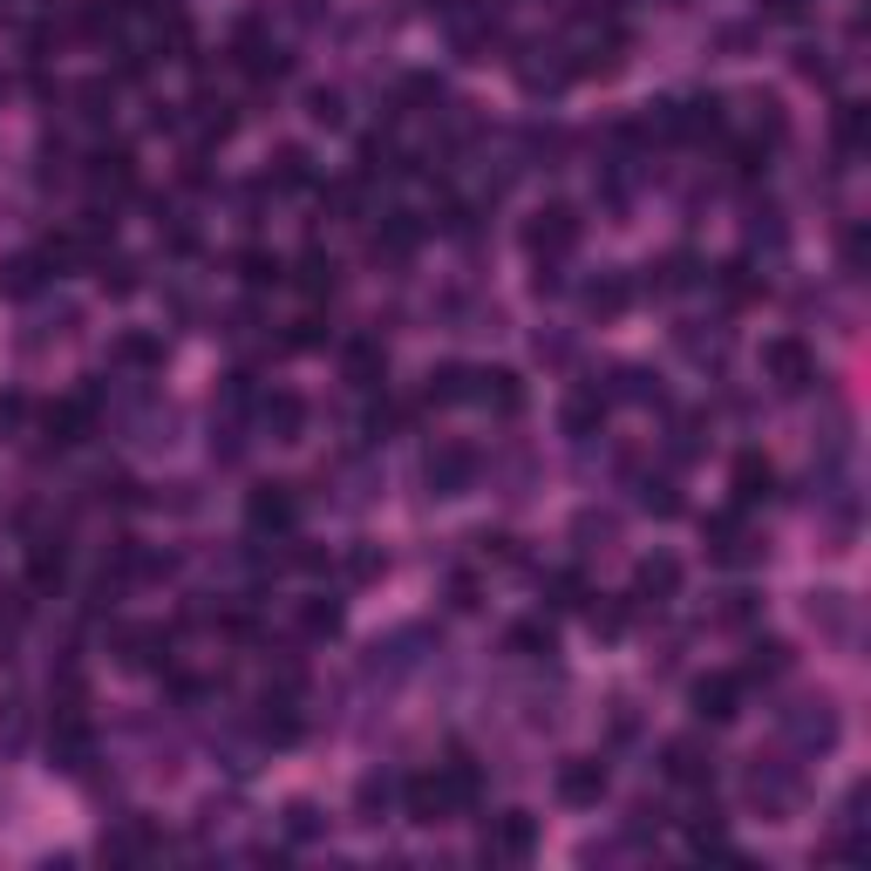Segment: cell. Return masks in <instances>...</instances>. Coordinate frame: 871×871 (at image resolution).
<instances>
[{"instance_id": "1", "label": "cell", "mask_w": 871, "mask_h": 871, "mask_svg": "<svg viewBox=\"0 0 871 871\" xmlns=\"http://www.w3.org/2000/svg\"><path fill=\"white\" fill-rule=\"evenodd\" d=\"M763 375H770L783 395H804V388L817 381V354H810L797 334H776V341H763Z\"/></svg>"}, {"instance_id": "2", "label": "cell", "mask_w": 871, "mask_h": 871, "mask_svg": "<svg viewBox=\"0 0 871 871\" xmlns=\"http://www.w3.org/2000/svg\"><path fill=\"white\" fill-rule=\"evenodd\" d=\"M525 246H531L538 266H559V259L579 246V218H572V205H545V212L525 225Z\"/></svg>"}, {"instance_id": "3", "label": "cell", "mask_w": 871, "mask_h": 871, "mask_svg": "<svg viewBox=\"0 0 871 871\" xmlns=\"http://www.w3.org/2000/svg\"><path fill=\"white\" fill-rule=\"evenodd\" d=\"M708 559L716 566H756L763 559V545L742 531V510H722V518L708 525Z\"/></svg>"}, {"instance_id": "4", "label": "cell", "mask_w": 871, "mask_h": 871, "mask_svg": "<svg viewBox=\"0 0 871 871\" xmlns=\"http://www.w3.org/2000/svg\"><path fill=\"white\" fill-rule=\"evenodd\" d=\"M742 695H749L742 675H701L695 681V716L701 722H735L742 716Z\"/></svg>"}, {"instance_id": "5", "label": "cell", "mask_w": 871, "mask_h": 871, "mask_svg": "<svg viewBox=\"0 0 871 871\" xmlns=\"http://www.w3.org/2000/svg\"><path fill=\"white\" fill-rule=\"evenodd\" d=\"M246 518H252V531H293V518H300V504H293V491L287 484H259L252 491V504H246Z\"/></svg>"}, {"instance_id": "6", "label": "cell", "mask_w": 871, "mask_h": 871, "mask_svg": "<svg viewBox=\"0 0 871 871\" xmlns=\"http://www.w3.org/2000/svg\"><path fill=\"white\" fill-rule=\"evenodd\" d=\"M559 797L579 804V810H592V804L606 797V763H600V756H572V763L559 770Z\"/></svg>"}, {"instance_id": "7", "label": "cell", "mask_w": 871, "mask_h": 871, "mask_svg": "<svg viewBox=\"0 0 871 871\" xmlns=\"http://www.w3.org/2000/svg\"><path fill=\"white\" fill-rule=\"evenodd\" d=\"M531 845H538V824H531L525 810H504V817L484 830V851H491V858H531Z\"/></svg>"}, {"instance_id": "8", "label": "cell", "mask_w": 871, "mask_h": 871, "mask_svg": "<svg viewBox=\"0 0 871 871\" xmlns=\"http://www.w3.org/2000/svg\"><path fill=\"white\" fill-rule=\"evenodd\" d=\"M470 477H477V456H470L463 443H443V450H429V484L443 491V497L470 491Z\"/></svg>"}, {"instance_id": "9", "label": "cell", "mask_w": 871, "mask_h": 871, "mask_svg": "<svg viewBox=\"0 0 871 871\" xmlns=\"http://www.w3.org/2000/svg\"><path fill=\"white\" fill-rule=\"evenodd\" d=\"M770 491H776V470H770V456L742 450V456H735V510H756Z\"/></svg>"}, {"instance_id": "10", "label": "cell", "mask_w": 871, "mask_h": 871, "mask_svg": "<svg viewBox=\"0 0 871 871\" xmlns=\"http://www.w3.org/2000/svg\"><path fill=\"white\" fill-rule=\"evenodd\" d=\"M470 381H477L470 395H477V402H491L497 416H518V409H525V388H518V375H510V368H477Z\"/></svg>"}, {"instance_id": "11", "label": "cell", "mask_w": 871, "mask_h": 871, "mask_svg": "<svg viewBox=\"0 0 871 871\" xmlns=\"http://www.w3.org/2000/svg\"><path fill=\"white\" fill-rule=\"evenodd\" d=\"M660 776H667V783H681V789H701V783H708L701 742H667V749H660Z\"/></svg>"}, {"instance_id": "12", "label": "cell", "mask_w": 871, "mask_h": 871, "mask_svg": "<svg viewBox=\"0 0 871 871\" xmlns=\"http://www.w3.org/2000/svg\"><path fill=\"white\" fill-rule=\"evenodd\" d=\"M89 422H96V402H89V395H68V402L49 409V436H55V443H83Z\"/></svg>"}, {"instance_id": "13", "label": "cell", "mask_w": 871, "mask_h": 871, "mask_svg": "<svg viewBox=\"0 0 871 871\" xmlns=\"http://www.w3.org/2000/svg\"><path fill=\"white\" fill-rule=\"evenodd\" d=\"M749 797H756L763 810H789V804H797V776H789V770H756V776H749Z\"/></svg>"}, {"instance_id": "14", "label": "cell", "mask_w": 871, "mask_h": 871, "mask_svg": "<svg viewBox=\"0 0 871 871\" xmlns=\"http://www.w3.org/2000/svg\"><path fill=\"white\" fill-rule=\"evenodd\" d=\"M347 375H354V388H381V375H388L381 341H354L347 347Z\"/></svg>"}, {"instance_id": "15", "label": "cell", "mask_w": 871, "mask_h": 871, "mask_svg": "<svg viewBox=\"0 0 871 871\" xmlns=\"http://www.w3.org/2000/svg\"><path fill=\"white\" fill-rule=\"evenodd\" d=\"M109 362L116 368H157V362H164V341H157V334H123L109 347Z\"/></svg>"}, {"instance_id": "16", "label": "cell", "mask_w": 871, "mask_h": 871, "mask_svg": "<svg viewBox=\"0 0 871 871\" xmlns=\"http://www.w3.org/2000/svg\"><path fill=\"white\" fill-rule=\"evenodd\" d=\"M626 300H633V287L620 280V272H606V280H592V287H585V313H600V321L626 313Z\"/></svg>"}, {"instance_id": "17", "label": "cell", "mask_w": 871, "mask_h": 871, "mask_svg": "<svg viewBox=\"0 0 871 871\" xmlns=\"http://www.w3.org/2000/svg\"><path fill=\"white\" fill-rule=\"evenodd\" d=\"M259 416H266V429H272V436H300V422H307V402H300V395H266V402H259Z\"/></svg>"}, {"instance_id": "18", "label": "cell", "mask_w": 871, "mask_h": 871, "mask_svg": "<svg viewBox=\"0 0 871 871\" xmlns=\"http://www.w3.org/2000/svg\"><path fill=\"white\" fill-rule=\"evenodd\" d=\"M504 647L518 654V660H545V654H551V626H545V620H518V626L504 633Z\"/></svg>"}, {"instance_id": "19", "label": "cell", "mask_w": 871, "mask_h": 871, "mask_svg": "<svg viewBox=\"0 0 871 871\" xmlns=\"http://www.w3.org/2000/svg\"><path fill=\"white\" fill-rule=\"evenodd\" d=\"M716 287H722V300H729V307H749V300L763 293V280L749 272V259H729V266L716 272Z\"/></svg>"}, {"instance_id": "20", "label": "cell", "mask_w": 871, "mask_h": 871, "mask_svg": "<svg viewBox=\"0 0 871 871\" xmlns=\"http://www.w3.org/2000/svg\"><path fill=\"white\" fill-rule=\"evenodd\" d=\"M395 797H402V783H395V776H362V789H354V804H362L368 824H381V810H388Z\"/></svg>"}, {"instance_id": "21", "label": "cell", "mask_w": 871, "mask_h": 871, "mask_svg": "<svg viewBox=\"0 0 871 871\" xmlns=\"http://www.w3.org/2000/svg\"><path fill=\"white\" fill-rule=\"evenodd\" d=\"M783 667H789V647H783V641H756V647H749V667H742V681H776Z\"/></svg>"}, {"instance_id": "22", "label": "cell", "mask_w": 871, "mask_h": 871, "mask_svg": "<svg viewBox=\"0 0 871 871\" xmlns=\"http://www.w3.org/2000/svg\"><path fill=\"white\" fill-rule=\"evenodd\" d=\"M600 422H606V395L579 388L572 402H566V429H572V436H585V429H600Z\"/></svg>"}, {"instance_id": "23", "label": "cell", "mask_w": 871, "mask_h": 871, "mask_svg": "<svg viewBox=\"0 0 871 871\" xmlns=\"http://www.w3.org/2000/svg\"><path fill=\"white\" fill-rule=\"evenodd\" d=\"M633 585H641V592H654V600H667V592L681 585V566L660 551V559H647V566H641V579H633Z\"/></svg>"}, {"instance_id": "24", "label": "cell", "mask_w": 871, "mask_h": 871, "mask_svg": "<svg viewBox=\"0 0 871 871\" xmlns=\"http://www.w3.org/2000/svg\"><path fill=\"white\" fill-rule=\"evenodd\" d=\"M239 272H246L252 287H280V280H287V266L272 259V252H246V259H239Z\"/></svg>"}, {"instance_id": "25", "label": "cell", "mask_w": 871, "mask_h": 871, "mask_svg": "<svg viewBox=\"0 0 871 871\" xmlns=\"http://www.w3.org/2000/svg\"><path fill=\"white\" fill-rule=\"evenodd\" d=\"M313 171H307V150H280V164H272V184L280 191H300Z\"/></svg>"}, {"instance_id": "26", "label": "cell", "mask_w": 871, "mask_h": 871, "mask_svg": "<svg viewBox=\"0 0 871 871\" xmlns=\"http://www.w3.org/2000/svg\"><path fill=\"white\" fill-rule=\"evenodd\" d=\"M0 272H8V280H0L8 293H34V287H42V259H8Z\"/></svg>"}, {"instance_id": "27", "label": "cell", "mask_w": 871, "mask_h": 871, "mask_svg": "<svg viewBox=\"0 0 871 871\" xmlns=\"http://www.w3.org/2000/svg\"><path fill=\"white\" fill-rule=\"evenodd\" d=\"M300 287H307V293H334V259L307 252V259H300Z\"/></svg>"}, {"instance_id": "28", "label": "cell", "mask_w": 871, "mask_h": 871, "mask_svg": "<svg viewBox=\"0 0 871 871\" xmlns=\"http://www.w3.org/2000/svg\"><path fill=\"white\" fill-rule=\"evenodd\" d=\"M695 280H701V266H695L688 252H675V259L660 266V293H681V287H695Z\"/></svg>"}, {"instance_id": "29", "label": "cell", "mask_w": 871, "mask_h": 871, "mask_svg": "<svg viewBox=\"0 0 871 871\" xmlns=\"http://www.w3.org/2000/svg\"><path fill=\"white\" fill-rule=\"evenodd\" d=\"M858 143H864V109L858 103H838V150L851 157Z\"/></svg>"}, {"instance_id": "30", "label": "cell", "mask_w": 871, "mask_h": 871, "mask_svg": "<svg viewBox=\"0 0 871 871\" xmlns=\"http://www.w3.org/2000/svg\"><path fill=\"white\" fill-rule=\"evenodd\" d=\"M641 504H647V510H660V518H675V510H681V497H675V484H667V477H647Z\"/></svg>"}, {"instance_id": "31", "label": "cell", "mask_w": 871, "mask_h": 871, "mask_svg": "<svg viewBox=\"0 0 871 871\" xmlns=\"http://www.w3.org/2000/svg\"><path fill=\"white\" fill-rule=\"evenodd\" d=\"M592 633H606V641L626 633V606H592Z\"/></svg>"}, {"instance_id": "32", "label": "cell", "mask_w": 871, "mask_h": 871, "mask_svg": "<svg viewBox=\"0 0 871 871\" xmlns=\"http://www.w3.org/2000/svg\"><path fill=\"white\" fill-rule=\"evenodd\" d=\"M300 626H307V633H334V626H341V606H307Z\"/></svg>"}, {"instance_id": "33", "label": "cell", "mask_w": 871, "mask_h": 871, "mask_svg": "<svg viewBox=\"0 0 871 871\" xmlns=\"http://www.w3.org/2000/svg\"><path fill=\"white\" fill-rule=\"evenodd\" d=\"M313 123H341V96H334V89L313 96Z\"/></svg>"}, {"instance_id": "34", "label": "cell", "mask_w": 871, "mask_h": 871, "mask_svg": "<svg viewBox=\"0 0 871 871\" xmlns=\"http://www.w3.org/2000/svg\"><path fill=\"white\" fill-rule=\"evenodd\" d=\"M749 613H756V600H749V592H729V606H722V620H729V626H742Z\"/></svg>"}, {"instance_id": "35", "label": "cell", "mask_w": 871, "mask_h": 871, "mask_svg": "<svg viewBox=\"0 0 871 871\" xmlns=\"http://www.w3.org/2000/svg\"><path fill=\"white\" fill-rule=\"evenodd\" d=\"M770 14H776V21H797V14H804V0H770Z\"/></svg>"}]
</instances>
